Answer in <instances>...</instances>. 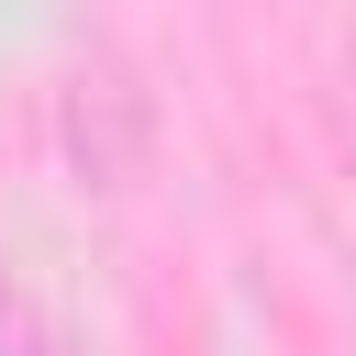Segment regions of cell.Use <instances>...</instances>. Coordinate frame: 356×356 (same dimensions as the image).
Masks as SVG:
<instances>
[{
  "label": "cell",
  "instance_id": "obj_1",
  "mask_svg": "<svg viewBox=\"0 0 356 356\" xmlns=\"http://www.w3.org/2000/svg\"><path fill=\"white\" fill-rule=\"evenodd\" d=\"M56 134H67L78 189H122V178L145 167V89H134L111 56H89V67L67 78V100H56Z\"/></svg>",
  "mask_w": 356,
  "mask_h": 356
},
{
  "label": "cell",
  "instance_id": "obj_2",
  "mask_svg": "<svg viewBox=\"0 0 356 356\" xmlns=\"http://www.w3.org/2000/svg\"><path fill=\"white\" fill-rule=\"evenodd\" d=\"M345 78H356V33H345Z\"/></svg>",
  "mask_w": 356,
  "mask_h": 356
}]
</instances>
